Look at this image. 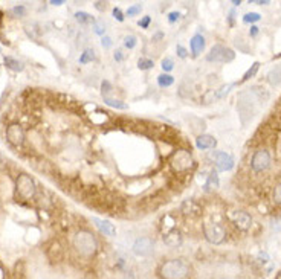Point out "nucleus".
<instances>
[{"label":"nucleus","instance_id":"21","mask_svg":"<svg viewBox=\"0 0 281 279\" xmlns=\"http://www.w3.org/2000/svg\"><path fill=\"white\" fill-rule=\"evenodd\" d=\"M5 66L8 69H11V71H14V72H21L25 69L23 63L16 60V58H13V56H5Z\"/></svg>","mask_w":281,"mask_h":279},{"label":"nucleus","instance_id":"47","mask_svg":"<svg viewBox=\"0 0 281 279\" xmlns=\"http://www.w3.org/2000/svg\"><path fill=\"white\" fill-rule=\"evenodd\" d=\"M5 164H6V160H5V157L2 156V153H0V168L5 167Z\"/></svg>","mask_w":281,"mask_h":279},{"label":"nucleus","instance_id":"19","mask_svg":"<svg viewBox=\"0 0 281 279\" xmlns=\"http://www.w3.org/2000/svg\"><path fill=\"white\" fill-rule=\"evenodd\" d=\"M266 79H267V83L271 84L272 87H278V86H281V63L267 72Z\"/></svg>","mask_w":281,"mask_h":279},{"label":"nucleus","instance_id":"50","mask_svg":"<svg viewBox=\"0 0 281 279\" xmlns=\"http://www.w3.org/2000/svg\"><path fill=\"white\" fill-rule=\"evenodd\" d=\"M232 3H234L235 6H239V5H240L242 2H240V0H234V2H232Z\"/></svg>","mask_w":281,"mask_h":279},{"label":"nucleus","instance_id":"29","mask_svg":"<svg viewBox=\"0 0 281 279\" xmlns=\"http://www.w3.org/2000/svg\"><path fill=\"white\" fill-rule=\"evenodd\" d=\"M234 86H235V84H228V86H223V87H220L219 90H216V99H222V98L226 96Z\"/></svg>","mask_w":281,"mask_h":279},{"label":"nucleus","instance_id":"11","mask_svg":"<svg viewBox=\"0 0 281 279\" xmlns=\"http://www.w3.org/2000/svg\"><path fill=\"white\" fill-rule=\"evenodd\" d=\"M131 250L136 257H150L154 250V241L149 237H141L133 242Z\"/></svg>","mask_w":281,"mask_h":279},{"label":"nucleus","instance_id":"28","mask_svg":"<svg viewBox=\"0 0 281 279\" xmlns=\"http://www.w3.org/2000/svg\"><path fill=\"white\" fill-rule=\"evenodd\" d=\"M153 66H154V63L150 58H139L138 60V69H141V71H150Z\"/></svg>","mask_w":281,"mask_h":279},{"label":"nucleus","instance_id":"52","mask_svg":"<svg viewBox=\"0 0 281 279\" xmlns=\"http://www.w3.org/2000/svg\"><path fill=\"white\" fill-rule=\"evenodd\" d=\"M223 279H226V278H223Z\"/></svg>","mask_w":281,"mask_h":279},{"label":"nucleus","instance_id":"10","mask_svg":"<svg viewBox=\"0 0 281 279\" xmlns=\"http://www.w3.org/2000/svg\"><path fill=\"white\" fill-rule=\"evenodd\" d=\"M6 141L13 147H21L25 144V130L20 124H11L6 129Z\"/></svg>","mask_w":281,"mask_h":279},{"label":"nucleus","instance_id":"23","mask_svg":"<svg viewBox=\"0 0 281 279\" xmlns=\"http://www.w3.org/2000/svg\"><path fill=\"white\" fill-rule=\"evenodd\" d=\"M75 20L78 23H81V25H89V23H95L96 21L91 14L84 13V11H78V13H75Z\"/></svg>","mask_w":281,"mask_h":279},{"label":"nucleus","instance_id":"38","mask_svg":"<svg viewBox=\"0 0 281 279\" xmlns=\"http://www.w3.org/2000/svg\"><path fill=\"white\" fill-rule=\"evenodd\" d=\"M112 44H113V41H112L110 37L104 36L103 38H101V46H103L104 49H110V48H112Z\"/></svg>","mask_w":281,"mask_h":279},{"label":"nucleus","instance_id":"8","mask_svg":"<svg viewBox=\"0 0 281 279\" xmlns=\"http://www.w3.org/2000/svg\"><path fill=\"white\" fill-rule=\"evenodd\" d=\"M271 167V154L269 151L262 148L254 153L252 160H251V168L254 172H263Z\"/></svg>","mask_w":281,"mask_h":279},{"label":"nucleus","instance_id":"15","mask_svg":"<svg viewBox=\"0 0 281 279\" xmlns=\"http://www.w3.org/2000/svg\"><path fill=\"white\" fill-rule=\"evenodd\" d=\"M46 255L52 262H60L64 257V250L58 241H52L46 250Z\"/></svg>","mask_w":281,"mask_h":279},{"label":"nucleus","instance_id":"1","mask_svg":"<svg viewBox=\"0 0 281 279\" xmlns=\"http://www.w3.org/2000/svg\"><path fill=\"white\" fill-rule=\"evenodd\" d=\"M263 90L264 89L252 87L249 90L239 93L237 110H239L243 125L248 124V121H251L255 116V113L258 110V104H264V101H267L269 95H267V92H263Z\"/></svg>","mask_w":281,"mask_h":279},{"label":"nucleus","instance_id":"41","mask_svg":"<svg viewBox=\"0 0 281 279\" xmlns=\"http://www.w3.org/2000/svg\"><path fill=\"white\" fill-rule=\"evenodd\" d=\"M13 13L16 14V16H19V17H21V16H25V13H26V9H25V6H16L14 9H13Z\"/></svg>","mask_w":281,"mask_h":279},{"label":"nucleus","instance_id":"39","mask_svg":"<svg viewBox=\"0 0 281 279\" xmlns=\"http://www.w3.org/2000/svg\"><path fill=\"white\" fill-rule=\"evenodd\" d=\"M112 14H113V17L118 20V21H124V14H122V11L119 8H113L112 9Z\"/></svg>","mask_w":281,"mask_h":279},{"label":"nucleus","instance_id":"13","mask_svg":"<svg viewBox=\"0 0 281 279\" xmlns=\"http://www.w3.org/2000/svg\"><path fill=\"white\" fill-rule=\"evenodd\" d=\"M164 242L168 247H173V249L181 247L182 242H184L182 232L177 230V229H171L170 232H167V234L164 235Z\"/></svg>","mask_w":281,"mask_h":279},{"label":"nucleus","instance_id":"7","mask_svg":"<svg viewBox=\"0 0 281 279\" xmlns=\"http://www.w3.org/2000/svg\"><path fill=\"white\" fill-rule=\"evenodd\" d=\"M235 58V52L226 46L216 44L212 46L209 54L206 55V61L209 63H231Z\"/></svg>","mask_w":281,"mask_h":279},{"label":"nucleus","instance_id":"51","mask_svg":"<svg viewBox=\"0 0 281 279\" xmlns=\"http://www.w3.org/2000/svg\"><path fill=\"white\" fill-rule=\"evenodd\" d=\"M277 279H281V270H280V273L277 275Z\"/></svg>","mask_w":281,"mask_h":279},{"label":"nucleus","instance_id":"46","mask_svg":"<svg viewBox=\"0 0 281 279\" xmlns=\"http://www.w3.org/2000/svg\"><path fill=\"white\" fill-rule=\"evenodd\" d=\"M63 3H64L63 0H52V2H51V5H54V6H60Z\"/></svg>","mask_w":281,"mask_h":279},{"label":"nucleus","instance_id":"24","mask_svg":"<svg viewBox=\"0 0 281 279\" xmlns=\"http://www.w3.org/2000/svg\"><path fill=\"white\" fill-rule=\"evenodd\" d=\"M157 84H159V87H162V89H167V87L174 84V78L168 74H161L159 76H157Z\"/></svg>","mask_w":281,"mask_h":279},{"label":"nucleus","instance_id":"30","mask_svg":"<svg viewBox=\"0 0 281 279\" xmlns=\"http://www.w3.org/2000/svg\"><path fill=\"white\" fill-rule=\"evenodd\" d=\"M94 32L96 34V36H103V37H104V32H106V25H104V21L96 20V21L94 23Z\"/></svg>","mask_w":281,"mask_h":279},{"label":"nucleus","instance_id":"20","mask_svg":"<svg viewBox=\"0 0 281 279\" xmlns=\"http://www.w3.org/2000/svg\"><path fill=\"white\" fill-rule=\"evenodd\" d=\"M219 183H220V180H219L217 171H211L208 179H206V183H205V186H204V189H205L206 192H211V191H214V189L219 188Z\"/></svg>","mask_w":281,"mask_h":279},{"label":"nucleus","instance_id":"45","mask_svg":"<svg viewBox=\"0 0 281 279\" xmlns=\"http://www.w3.org/2000/svg\"><path fill=\"white\" fill-rule=\"evenodd\" d=\"M252 3H257V5H269V3H271V2H269V0H263V2H262V0H252Z\"/></svg>","mask_w":281,"mask_h":279},{"label":"nucleus","instance_id":"32","mask_svg":"<svg viewBox=\"0 0 281 279\" xmlns=\"http://www.w3.org/2000/svg\"><path fill=\"white\" fill-rule=\"evenodd\" d=\"M161 66L164 69V72H170L174 69V61L173 58H164V60L161 61Z\"/></svg>","mask_w":281,"mask_h":279},{"label":"nucleus","instance_id":"12","mask_svg":"<svg viewBox=\"0 0 281 279\" xmlns=\"http://www.w3.org/2000/svg\"><path fill=\"white\" fill-rule=\"evenodd\" d=\"M231 222L235 224V227H239L240 230H248L252 226V218L248 212L243 211H234L229 214Z\"/></svg>","mask_w":281,"mask_h":279},{"label":"nucleus","instance_id":"17","mask_svg":"<svg viewBox=\"0 0 281 279\" xmlns=\"http://www.w3.org/2000/svg\"><path fill=\"white\" fill-rule=\"evenodd\" d=\"M205 44H206V41H205V37L202 36V34H196V36L191 37V40H189V48H191V52H193V55H194V56H199L202 52H204Z\"/></svg>","mask_w":281,"mask_h":279},{"label":"nucleus","instance_id":"33","mask_svg":"<svg viewBox=\"0 0 281 279\" xmlns=\"http://www.w3.org/2000/svg\"><path fill=\"white\" fill-rule=\"evenodd\" d=\"M141 11H142L141 3H136V5H133V6H130V8L127 9V16H129V17H134V16L141 14Z\"/></svg>","mask_w":281,"mask_h":279},{"label":"nucleus","instance_id":"22","mask_svg":"<svg viewBox=\"0 0 281 279\" xmlns=\"http://www.w3.org/2000/svg\"><path fill=\"white\" fill-rule=\"evenodd\" d=\"M104 104L109 107H113V109H118V110H127L129 109V104L122 102L121 99H115V98H104Z\"/></svg>","mask_w":281,"mask_h":279},{"label":"nucleus","instance_id":"49","mask_svg":"<svg viewBox=\"0 0 281 279\" xmlns=\"http://www.w3.org/2000/svg\"><path fill=\"white\" fill-rule=\"evenodd\" d=\"M234 16H235V13H234V11H231V13H229V23H231V25H234Z\"/></svg>","mask_w":281,"mask_h":279},{"label":"nucleus","instance_id":"44","mask_svg":"<svg viewBox=\"0 0 281 279\" xmlns=\"http://www.w3.org/2000/svg\"><path fill=\"white\" fill-rule=\"evenodd\" d=\"M249 36H251V37H257V36H258V28H257L255 25L251 26V29H249Z\"/></svg>","mask_w":281,"mask_h":279},{"label":"nucleus","instance_id":"25","mask_svg":"<svg viewBox=\"0 0 281 279\" xmlns=\"http://www.w3.org/2000/svg\"><path fill=\"white\" fill-rule=\"evenodd\" d=\"M95 60V51L94 49H86L81 56H80V63L81 64H87V63H92Z\"/></svg>","mask_w":281,"mask_h":279},{"label":"nucleus","instance_id":"14","mask_svg":"<svg viewBox=\"0 0 281 279\" xmlns=\"http://www.w3.org/2000/svg\"><path fill=\"white\" fill-rule=\"evenodd\" d=\"M92 223L99 229V232L101 234H104V235H107V237H113V235H116V229H115V226L112 224L109 220H103V218H96V217H94L92 218Z\"/></svg>","mask_w":281,"mask_h":279},{"label":"nucleus","instance_id":"18","mask_svg":"<svg viewBox=\"0 0 281 279\" xmlns=\"http://www.w3.org/2000/svg\"><path fill=\"white\" fill-rule=\"evenodd\" d=\"M181 212L185 217H197V215H200L202 209L197 205V202H194V200H185L182 203V206H181Z\"/></svg>","mask_w":281,"mask_h":279},{"label":"nucleus","instance_id":"35","mask_svg":"<svg viewBox=\"0 0 281 279\" xmlns=\"http://www.w3.org/2000/svg\"><path fill=\"white\" fill-rule=\"evenodd\" d=\"M150 23H151V17H150V16H145L144 19H141V20L138 21V25H139L142 29H147V28L150 26Z\"/></svg>","mask_w":281,"mask_h":279},{"label":"nucleus","instance_id":"40","mask_svg":"<svg viewBox=\"0 0 281 279\" xmlns=\"http://www.w3.org/2000/svg\"><path fill=\"white\" fill-rule=\"evenodd\" d=\"M179 19H181V13H179V11H173V13L168 14V21L170 23H176L179 21Z\"/></svg>","mask_w":281,"mask_h":279},{"label":"nucleus","instance_id":"36","mask_svg":"<svg viewBox=\"0 0 281 279\" xmlns=\"http://www.w3.org/2000/svg\"><path fill=\"white\" fill-rule=\"evenodd\" d=\"M176 54H177L179 58H187V56H188V51L184 48L182 44H177V46H176Z\"/></svg>","mask_w":281,"mask_h":279},{"label":"nucleus","instance_id":"2","mask_svg":"<svg viewBox=\"0 0 281 279\" xmlns=\"http://www.w3.org/2000/svg\"><path fill=\"white\" fill-rule=\"evenodd\" d=\"M72 247L83 258H94L98 252V240L91 230H78L74 235Z\"/></svg>","mask_w":281,"mask_h":279},{"label":"nucleus","instance_id":"5","mask_svg":"<svg viewBox=\"0 0 281 279\" xmlns=\"http://www.w3.org/2000/svg\"><path fill=\"white\" fill-rule=\"evenodd\" d=\"M170 167L174 172H187L194 168V159L188 149H177L170 157Z\"/></svg>","mask_w":281,"mask_h":279},{"label":"nucleus","instance_id":"4","mask_svg":"<svg viewBox=\"0 0 281 279\" xmlns=\"http://www.w3.org/2000/svg\"><path fill=\"white\" fill-rule=\"evenodd\" d=\"M16 192L21 200H32L37 194V183L31 176L21 172L16 179Z\"/></svg>","mask_w":281,"mask_h":279},{"label":"nucleus","instance_id":"3","mask_svg":"<svg viewBox=\"0 0 281 279\" xmlns=\"http://www.w3.org/2000/svg\"><path fill=\"white\" fill-rule=\"evenodd\" d=\"M189 264L182 258H173L161 264L159 273L161 279H187L189 276Z\"/></svg>","mask_w":281,"mask_h":279},{"label":"nucleus","instance_id":"48","mask_svg":"<svg viewBox=\"0 0 281 279\" xmlns=\"http://www.w3.org/2000/svg\"><path fill=\"white\" fill-rule=\"evenodd\" d=\"M162 37H164V34H162V32H157L156 36L153 37V41H154V40H159V38H162Z\"/></svg>","mask_w":281,"mask_h":279},{"label":"nucleus","instance_id":"31","mask_svg":"<svg viewBox=\"0 0 281 279\" xmlns=\"http://www.w3.org/2000/svg\"><path fill=\"white\" fill-rule=\"evenodd\" d=\"M262 20V16L258 14V13H248V14H244V17H243V21L244 23H255V21H260Z\"/></svg>","mask_w":281,"mask_h":279},{"label":"nucleus","instance_id":"42","mask_svg":"<svg viewBox=\"0 0 281 279\" xmlns=\"http://www.w3.org/2000/svg\"><path fill=\"white\" fill-rule=\"evenodd\" d=\"M107 8V3L106 2H95V9L98 11H106Z\"/></svg>","mask_w":281,"mask_h":279},{"label":"nucleus","instance_id":"16","mask_svg":"<svg viewBox=\"0 0 281 279\" xmlns=\"http://www.w3.org/2000/svg\"><path fill=\"white\" fill-rule=\"evenodd\" d=\"M196 147L199 149H212L217 147V139L211 134H199L196 139Z\"/></svg>","mask_w":281,"mask_h":279},{"label":"nucleus","instance_id":"43","mask_svg":"<svg viewBox=\"0 0 281 279\" xmlns=\"http://www.w3.org/2000/svg\"><path fill=\"white\" fill-rule=\"evenodd\" d=\"M113 58H115V61H124V54H122V51H116Z\"/></svg>","mask_w":281,"mask_h":279},{"label":"nucleus","instance_id":"27","mask_svg":"<svg viewBox=\"0 0 281 279\" xmlns=\"http://www.w3.org/2000/svg\"><path fill=\"white\" fill-rule=\"evenodd\" d=\"M136 44H138V37L136 36H133V34H129V36L124 37V46L127 49H134L136 48Z\"/></svg>","mask_w":281,"mask_h":279},{"label":"nucleus","instance_id":"26","mask_svg":"<svg viewBox=\"0 0 281 279\" xmlns=\"http://www.w3.org/2000/svg\"><path fill=\"white\" fill-rule=\"evenodd\" d=\"M258 69H260V63L255 61V63L251 66V69H248V72H246V74L243 75L242 83H244V81H248V79H251L252 76H255V74L258 72Z\"/></svg>","mask_w":281,"mask_h":279},{"label":"nucleus","instance_id":"9","mask_svg":"<svg viewBox=\"0 0 281 279\" xmlns=\"http://www.w3.org/2000/svg\"><path fill=\"white\" fill-rule=\"evenodd\" d=\"M209 157L212 159L219 171H231L235 165L234 157L228 153H225V151H212Z\"/></svg>","mask_w":281,"mask_h":279},{"label":"nucleus","instance_id":"37","mask_svg":"<svg viewBox=\"0 0 281 279\" xmlns=\"http://www.w3.org/2000/svg\"><path fill=\"white\" fill-rule=\"evenodd\" d=\"M274 202L277 205H281V183L277 186L275 191H274Z\"/></svg>","mask_w":281,"mask_h":279},{"label":"nucleus","instance_id":"6","mask_svg":"<svg viewBox=\"0 0 281 279\" xmlns=\"http://www.w3.org/2000/svg\"><path fill=\"white\" fill-rule=\"evenodd\" d=\"M204 235L208 242L219 246V244L226 240V229L220 223H206L204 224Z\"/></svg>","mask_w":281,"mask_h":279},{"label":"nucleus","instance_id":"34","mask_svg":"<svg viewBox=\"0 0 281 279\" xmlns=\"http://www.w3.org/2000/svg\"><path fill=\"white\" fill-rule=\"evenodd\" d=\"M110 92H112V84L107 79H104L103 84H101V93H103V98H107Z\"/></svg>","mask_w":281,"mask_h":279}]
</instances>
